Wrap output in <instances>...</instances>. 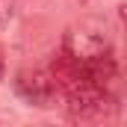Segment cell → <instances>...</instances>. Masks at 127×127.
I'll use <instances>...</instances> for the list:
<instances>
[{"label": "cell", "mask_w": 127, "mask_h": 127, "mask_svg": "<svg viewBox=\"0 0 127 127\" xmlns=\"http://www.w3.org/2000/svg\"><path fill=\"white\" fill-rule=\"evenodd\" d=\"M18 92L27 97L30 103H35V106H50L53 92H56V83L44 71H21L18 74Z\"/></svg>", "instance_id": "obj_1"}, {"label": "cell", "mask_w": 127, "mask_h": 127, "mask_svg": "<svg viewBox=\"0 0 127 127\" xmlns=\"http://www.w3.org/2000/svg\"><path fill=\"white\" fill-rule=\"evenodd\" d=\"M0 71H3V62H0Z\"/></svg>", "instance_id": "obj_2"}, {"label": "cell", "mask_w": 127, "mask_h": 127, "mask_svg": "<svg viewBox=\"0 0 127 127\" xmlns=\"http://www.w3.org/2000/svg\"><path fill=\"white\" fill-rule=\"evenodd\" d=\"M80 3H86V0H80Z\"/></svg>", "instance_id": "obj_3"}]
</instances>
